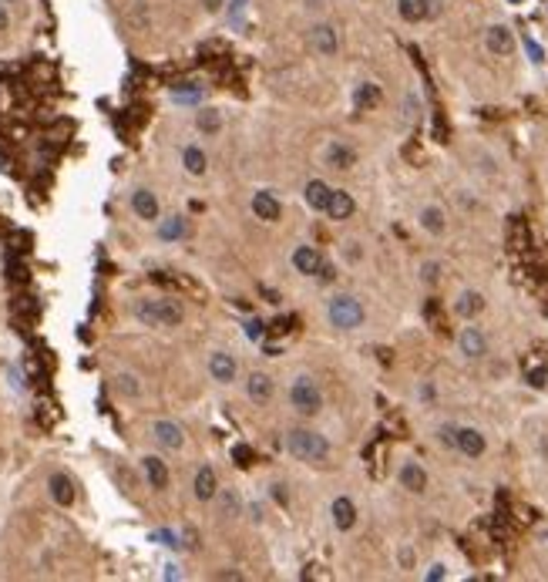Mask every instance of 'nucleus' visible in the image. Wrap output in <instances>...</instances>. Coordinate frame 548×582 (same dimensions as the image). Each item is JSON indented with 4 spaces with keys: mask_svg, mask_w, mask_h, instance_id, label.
<instances>
[{
    "mask_svg": "<svg viewBox=\"0 0 548 582\" xmlns=\"http://www.w3.org/2000/svg\"><path fill=\"white\" fill-rule=\"evenodd\" d=\"M286 451L300 458V461H309V465H317V461H327L330 458V441L317 434V431H309V427H296L286 434Z\"/></svg>",
    "mask_w": 548,
    "mask_h": 582,
    "instance_id": "obj_1",
    "label": "nucleus"
},
{
    "mask_svg": "<svg viewBox=\"0 0 548 582\" xmlns=\"http://www.w3.org/2000/svg\"><path fill=\"white\" fill-rule=\"evenodd\" d=\"M135 317L145 326H179L182 324V303L172 297H158V300H138L135 303Z\"/></svg>",
    "mask_w": 548,
    "mask_h": 582,
    "instance_id": "obj_2",
    "label": "nucleus"
},
{
    "mask_svg": "<svg viewBox=\"0 0 548 582\" xmlns=\"http://www.w3.org/2000/svg\"><path fill=\"white\" fill-rule=\"evenodd\" d=\"M290 404H293L296 414L303 417H313L323 407V394H319L317 380L313 377H296L293 388H290Z\"/></svg>",
    "mask_w": 548,
    "mask_h": 582,
    "instance_id": "obj_3",
    "label": "nucleus"
},
{
    "mask_svg": "<svg viewBox=\"0 0 548 582\" xmlns=\"http://www.w3.org/2000/svg\"><path fill=\"white\" fill-rule=\"evenodd\" d=\"M327 313H330V324L336 330H357L363 324V317H367V310H363V303L357 297H333Z\"/></svg>",
    "mask_w": 548,
    "mask_h": 582,
    "instance_id": "obj_4",
    "label": "nucleus"
},
{
    "mask_svg": "<svg viewBox=\"0 0 548 582\" xmlns=\"http://www.w3.org/2000/svg\"><path fill=\"white\" fill-rule=\"evenodd\" d=\"M485 48H488V54H495V57L511 54L515 51V31L505 24H491L485 31Z\"/></svg>",
    "mask_w": 548,
    "mask_h": 582,
    "instance_id": "obj_5",
    "label": "nucleus"
},
{
    "mask_svg": "<svg viewBox=\"0 0 548 582\" xmlns=\"http://www.w3.org/2000/svg\"><path fill=\"white\" fill-rule=\"evenodd\" d=\"M309 44H313L317 54L333 57V54L340 51V34H336V27H330V24H317L309 31Z\"/></svg>",
    "mask_w": 548,
    "mask_h": 582,
    "instance_id": "obj_6",
    "label": "nucleus"
},
{
    "mask_svg": "<svg viewBox=\"0 0 548 582\" xmlns=\"http://www.w3.org/2000/svg\"><path fill=\"white\" fill-rule=\"evenodd\" d=\"M152 434H155V441L165 448V451H179L182 444H185V434H182V427L175 424V421H155L152 424Z\"/></svg>",
    "mask_w": 548,
    "mask_h": 582,
    "instance_id": "obj_7",
    "label": "nucleus"
},
{
    "mask_svg": "<svg viewBox=\"0 0 548 582\" xmlns=\"http://www.w3.org/2000/svg\"><path fill=\"white\" fill-rule=\"evenodd\" d=\"M141 471H145V481L152 485L155 492L168 488V478H172V475H168V465L158 458V454H145V458H141Z\"/></svg>",
    "mask_w": 548,
    "mask_h": 582,
    "instance_id": "obj_8",
    "label": "nucleus"
},
{
    "mask_svg": "<svg viewBox=\"0 0 548 582\" xmlns=\"http://www.w3.org/2000/svg\"><path fill=\"white\" fill-rule=\"evenodd\" d=\"M458 347H461V353H464V357L478 361V357H485V353H488V340H485V334H481L478 326H464V330H461V336H458Z\"/></svg>",
    "mask_w": 548,
    "mask_h": 582,
    "instance_id": "obj_9",
    "label": "nucleus"
},
{
    "mask_svg": "<svg viewBox=\"0 0 548 582\" xmlns=\"http://www.w3.org/2000/svg\"><path fill=\"white\" fill-rule=\"evenodd\" d=\"M330 515H333V525H336V529H340V532H350L354 525H357V505L350 502L346 495H340V498H333Z\"/></svg>",
    "mask_w": 548,
    "mask_h": 582,
    "instance_id": "obj_10",
    "label": "nucleus"
},
{
    "mask_svg": "<svg viewBox=\"0 0 548 582\" xmlns=\"http://www.w3.org/2000/svg\"><path fill=\"white\" fill-rule=\"evenodd\" d=\"M236 361H232V353H222V350H216L212 357H209V374H212V380H219V384H232L236 380Z\"/></svg>",
    "mask_w": 548,
    "mask_h": 582,
    "instance_id": "obj_11",
    "label": "nucleus"
},
{
    "mask_svg": "<svg viewBox=\"0 0 548 582\" xmlns=\"http://www.w3.org/2000/svg\"><path fill=\"white\" fill-rule=\"evenodd\" d=\"M131 209H135V216L145 222L158 219V199H155L152 189H135V192H131Z\"/></svg>",
    "mask_w": 548,
    "mask_h": 582,
    "instance_id": "obj_12",
    "label": "nucleus"
},
{
    "mask_svg": "<svg viewBox=\"0 0 548 582\" xmlns=\"http://www.w3.org/2000/svg\"><path fill=\"white\" fill-rule=\"evenodd\" d=\"M253 212L259 216L263 222H276L283 216V206H280V199L269 192V189H263V192H256L253 195Z\"/></svg>",
    "mask_w": 548,
    "mask_h": 582,
    "instance_id": "obj_13",
    "label": "nucleus"
},
{
    "mask_svg": "<svg viewBox=\"0 0 548 582\" xmlns=\"http://www.w3.org/2000/svg\"><path fill=\"white\" fill-rule=\"evenodd\" d=\"M48 492H51V498L61 505V508L75 505V481L67 478V475H61V471H54L51 478H48Z\"/></svg>",
    "mask_w": 548,
    "mask_h": 582,
    "instance_id": "obj_14",
    "label": "nucleus"
},
{
    "mask_svg": "<svg viewBox=\"0 0 548 582\" xmlns=\"http://www.w3.org/2000/svg\"><path fill=\"white\" fill-rule=\"evenodd\" d=\"M454 448H458L461 454H468V458H478V454H485V434L474 431V427H458Z\"/></svg>",
    "mask_w": 548,
    "mask_h": 582,
    "instance_id": "obj_15",
    "label": "nucleus"
},
{
    "mask_svg": "<svg viewBox=\"0 0 548 582\" xmlns=\"http://www.w3.org/2000/svg\"><path fill=\"white\" fill-rule=\"evenodd\" d=\"M192 488H195V498H199V502H212V498L219 495V478H216V471H212L209 465L199 468V471H195V485H192Z\"/></svg>",
    "mask_w": 548,
    "mask_h": 582,
    "instance_id": "obj_16",
    "label": "nucleus"
},
{
    "mask_svg": "<svg viewBox=\"0 0 548 582\" xmlns=\"http://www.w3.org/2000/svg\"><path fill=\"white\" fill-rule=\"evenodd\" d=\"M354 209H357V202H354V195L344 192V189H336V192H330V202H327V216L330 219H350L354 216Z\"/></svg>",
    "mask_w": 548,
    "mask_h": 582,
    "instance_id": "obj_17",
    "label": "nucleus"
},
{
    "mask_svg": "<svg viewBox=\"0 0 548 582\" xmlns=\"http://www.w3.org/2000/svg\"><path fill=\"white\" fill-rule=\"evenodd\" d=\"M397 13L407 24H421L431 17V0H397Z\"/></svg>",
    "mask_w": 548,
    "mask_h": 582,
    "instance_id": "obj_18",
    "label": "nucleus"
},
{
    "mask_svg": "<svg viewBox=\"0 0 548 582\" xmlns=\"http://www.w3.org/2000/svg\"><path fill=\"white\" fill-rule=\"evenodd\" d=\"M330 185L327 182H319V179H313V182H306V189H303V199H306V206L313 209V212H327V202H330Z\"/></svg>",
    "mask_w": 548,
    "mask_h": 582,
    "instance_id": "obj_19",
    "label": "nucleus"
},
{
    "mask_svg": "<svg viewBox=\"0 0 548 582\" xmlns=\"http://www.w3.org/2000/svg\"><path fill=\"white\" fill-rule=\"evenodd\" d=\"M246 394H249L253 404H269L273 401V380L256 370V374H249V380H246Z\"/></svg>",
    "mask_w": 548,
    "mask_h": 582,
    "instance_id": "obj_20",
    "label": "nucleus"
},
{
    "mask_svg": "<svg viewBox=\"0 0 548 582\" xmlns=\"http://www.w3.org/2000/svg\"><path fill=\"white\" fill-rule=\"evenodd\" d=\"M319 253L313 246H296L293 249V266H296V273H303V276H317V270H319Z\"/></svg>",
    "mask_w": 548,
    "mask_h": 582,
    "instance_id": "obj_21",
    "label": "nucleus"
},
{
    "mask_svg": "<svg viewBox=\"0 0 548 582\" xmlns=\"http://www.w3.org/2000/svg\"><path fill=\"white\" fill-rule=\"evenodd\" d=\"M400 485H404L407 492H424V488H427V471H424L417 461H407V465L400 468Z\"/></svg>",
    "mask_w": 548,
    "mask_h": 582,
    "instance_id": "obj_22",
    "label": "nucleus"
},
{
    "mask_svg": "<svg viewBox=\"0 0 548 582\" xmlns=\"http://www.w3.org/2000/svg\"><path fill=\"white\" fill-rule=\"evenodd\" d=\"M354 162H357V152H354L350 145L333 142L330 148H327V165H330V168H350Z\"/></svg>",
    "mask_w": 548,
    "mask_h": 582,
    "instance_id": "obj_23",
    "label": "nucleus"
},
{
    "mask_svg": "<svg viewBox=\"0 0 548 582\" xmlns=\"http://www.w3.org/2000/svg\"><path fill=\"white\" fill-rule=\"evenodd\" d=\"M454 310H458V317L471 320V317H478V313L485 310V297L474 293V290H468V293H461V300L454 303Z\"/></svg>",
    "mask_w": 548,
    "mask_h": 582,
    "instance_id": "obj_24",
    "label": "nucleus"
},
{
    "mask_svg": "<svg viewBox=\"0 0 548 582\" xmlns=\"http://www.w3.org/2000/svg\"><path fill=\"white\" fill-rule=\"evenodd\" d=\"M182 165H185V172H189V175H205L209 158H205V152L199 148V145H189V148L182 152Z\"/></svg>",
    "mask_w": 548,
    "mask_h": 582,
    "instance_id": "obj_25",
    "label": "nucleus"
},
{
    "mask_svg": "<svg viewBox=\"0 0 548 582\" xmlns=\"http://www.w3.org/2000/svg\"><path fill=\"white\" fill-rule=\"evenodd\" d=\"M421 226H424V229H427L431 236H441V233L447 229L444 212H441L437 206H424V209H421Z\"/></svg>",
    "mask_w": 548,
    "mask_h": 582,
    "instance_id": "obj_26",
    "label": "nucleus"
},
{
    "mask_svg": "<svg viewBox=\"0 0 548 582\" xmlns=\"http://www.w3.org/2000/svg\"><path fill=\"white\" fill-rule=\"evenodd\" d=\"M182 236H189V222L182 219V216H172V219H165L158 226V239H165V243L182 239Z\"/></svg>",
    "mask_w": 548,
    "mask_h": 582,
    "instance_id": "obj_27",
    "label": "nucleus"
},
{
    "mask_svg": "<svg viewBox=\"0 0 548 582\" xmlns=\"http://www.w3.org/2000/svg\"><path fill=\"white\" fill-rule=\"evenodd\" d=\"M380 98H383L380 88H377L373 81H363V84L357 88V94H354V104H357V108H377Z\"/></svg>",
    "mask_w": 548,
    "mask_h": 582,
    "instance_id": "obj_28",
    "label": "nucleus"
},
{
    "mask_svg": "<svg viewBox=\"0 0 548 582\" xmlns=\"http://www.w3.org/2000/svg\"><path fill=\"white\" fill-rule=\"evenodd\" d=\"M195 128L202 131V135H216L222 128V115H219L216 108H202L199 115H195Z\"/></svg>",
    "mask_w": 548,
    "mask_h": 582,
    "instance_id": "obj_29",
    "label": "nucleus"
},
{
    "mask_svg": "<svg viewBox=\"0 0 548 582\" xmlns=\"http://www.w3.org/2000/svg\"><path fill=\"white\" fill-rule=\"evenodd\" d=\"M115 390L121 394V397H138V394H141V384H138V380H135L131 374H118V377H115Z\"/></svg>",
    "mask_w": 548,
    "mask_h": 582,
    "instance_id": "obj_30",
    "label": "nucleus"
},
{
    "mask_svg": "<svg viewBox=\"0 0 548 582\" xmlns=\"http://www.w3.org/2000/svg\"><path fill=\"white\" fill-rule=\"evenodd\" d=\"M525 51L532 54V61H535V65H542V61H545V51H542V48H538L532 38H525Z\"/></svg>",
    "mask_w": 548,
    "mask_h": 582,
    "instance_id": "obj_31",
    "label": "nucleus"
},
{
    "mask_svg": "<svg viewBox=\"0 0 548 582\" xmlns=\"http://www.w3.org/2000/svg\"><path fill=\"white\" fill-rule=\"evenodd\" d=\"M421 276H424V283H437V276H441V266H437V263H424Z\"/></svg>",
    "mask_w": 548,
    "mask_h": 582,
    "instance_id": "obj_32",
    "label": "nucleus"
},
{
    "mask_svg": "<svg viewBox=\"0 0 548 582\" xmlns=\"http://www.w3.org/2000/svg\"><path fill=\"white\" fill-rule=\"evenodd\" d=\"M317 276H319V280H323V283H333V276H336V270H333L330 263H319Z\"/></svg>",
    "mask_w": 548,
    "mask_h": 582,
    "instance_id": "obj_33",
    "label": "nucleus"
},
{
    "mask_svg": "<svg viewBox=\"0 0 548 582\" xmlns=\"http://www.w3.org/2000/svg\"><path fill=\"white\" fill-rule=\"evenodd\" d=\"M444 576H447V572H444V566L437 562V566H431V569H427V576H424V579H427V582H441V579H444Z\"/></svg>",
    "mask_w": 548,
    "mask_h": 582,
    "instance_id": "obj_34",
    "label": "nucleus"
},
{
    "mask_svg": "<svg viewBox=\"0 0 548 582\" xmlns=\"http://www.w3.org/2000/svg\"><path fill=\"white\" fill-rule=\"evenodd\" d=\"M441 441H444L447 448H454V441H458V431H454V427H441Z\"/></svg>",
    "mask_w": 548,
    "mask_h": 582,
    "instance_id": "obj_35",
    "label": "nucleus"
},
{
    "mask_svg": "<svg viewBox=\"0 0 548 582\" xmlns=\"http://www.w3.org/2000/svg\"><path fill=\"white\" fill-rule=\"evenodd\" d=\"M222 4H226V0H202V7L209 13H219V11H222Z\"/></svg>",
    "mask_w": 548,
    "mask_h": 582,
    "instance_id": "obj_36",
    "label": "nucleus"
},
{
    "mask_svg": "<svg viewBox=\"0 0 548 582\" xmlns=\"http://www.w3.org/2000/svg\"><path fill=\"white\" fill-rule=\"evenodd\" d=\"M7 27H11V13H7V7L0 4V34H4Z\"/></svg>",
    "mask_w": 548,
    "mask_h": 582,
    "instance_id": "obj_37",
    "label": "nucleus"
},
{
    "mask_svg": "<svg viewBox=\"0 0 548 582\" xmlns=\"http://www.w3.org/2000/svg\"><path fill=\"white\" fill-rule=\"evenodd\" d=\"M528 380H532V388H542V384H545V367H542V370H535Z\"/></svg>",
    "mask_w": 548,
    "mask_h": 582,
    "instance_id": "obj_38",
    "label": "nucleus"
},
{
    "mask_svg": "<svg viewBox=\"0 0 548 582\" xmlns=\"http://www.w3.org/2000/svg\"><path fill=\"white\" fill-rule=\"evenodd\" d=\"M236 458H239V465H249V448L239 444V448H236Z\"/></svg>",
    "mask_w": 548,
    "mask_h": 582,
    "instance_id": "obj_39",
    "label": "nucleus"
},
{
    "mask_svg": "<svg viewBox=\"0 0 548 582\" xmlns=\"http://www.w3.org/2000/svg\"><path fill=\"white\" fill-rule=\"evenodd\" d=\"M222 505H226V512H229V508L236 512V505L239 502H236V495H222Z\"/></svg>",
    "mask_w": 548,
    "mask_h": 582,
    "instance_id": "obj_40",
    "label": "nucleus"
},
{
    "mask_svg": "<svg viewBox=\"0 0 548 582\" xmlns=\"http://www.w3.org/2000/svg\"><path fill=\"white\" fill-rule=\"evenodd\" d=\"M165 579H182V572L175 566H165Z\"/></svg>",
    "mask_w": 548,
    "mask_h": 582,
    "instance_id": "obj_41",
    "label": "nucleus"
}]
</instances>
